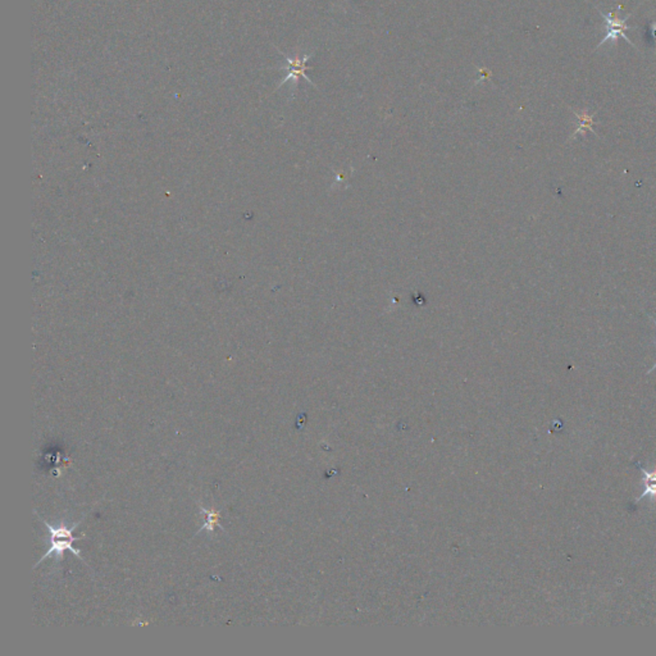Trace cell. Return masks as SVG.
I'll list each match as a JSON object with an SVG mask.
<instances>
[{
	"instance_id": "cell-5",
	"label": "cell",
	"mask_w": 656,
	"mask_h": 656,
	"mask_svg": "<svg viewBox=\"0 0 656 656\" xmlns=\"http://www.w3.org/2000/svg\"><path fill=\"white\" fill-rule=\"evenodd\" d=\"M201 512H203V515L206 517V521H204V526L201 527V530H199V532H201L203 530H208L209 532H215V530H216V526L217 527H219V528H222V530H225V528H223V527L219 524V518H221L219 513L216 512L215 509H210V510H208V509H204L203 506H201Z\"/></svg>"
},
{
	"instance_id": "cell-3",
	"label": "cell",
	"mask_w": 656,
	"mask_h": 656,
	"mask_svg": "<svg viewBox=\"0 0 656 656\" xmlns=\"http://www.w3.org/2000/svg\"><path fill=\"white\" fill-rule=\"evenodd\" d=\"M312 57H313V54L303 55V57H295L294 59L286 57V62H288L286 71H288V76L285 77V80H284L282 83H285V82L288 81V80H297L299 77H304L306 81L309 82L310 85H313V82L310 81L306 74V70H308V61H309Z\"/></svg>"
},
{
	"instance_id": "cell-1",
	"label": "cell",
	"mask_w": 656,
	"mask_h": 656,
	"mask_svg": "<svg viewBox=\"0 0 656 656\" xmlns=\"http://www.w3.org/2000/svg\"><path fill=\"white\" fill-rule=\"evenodd\" d=\"M43 521L46 523V528L49 530L50 548H49V550H48V553H46V555H44V557H41L40 561L37 563V566H35V568H37V566H39L40 563H41V560H44V559H46V557H52V555H57L58 559L63 557L64 551H66V550L71 551L73 555L80 557L82 561L86 564V561L83 560V557H82L81 554H80V551H79L77 548H74L72 546L73 541H77V539H81L82 537H83V535H82V536H79V537H74V536H72L73 530H74V528L79 526V523L73 524L71 528H66L64 526H61V527H58V528H54L53 526H50V523H48V521Z\"/></svg>"
},
{
	"instance_id": "cell-6",
	"label": "cell",
	"mask_w": 656,
	"mask_h": 656,
	"mask_svg": "<svg viewBox=\"0 0 656 656\" xmlns=\"http://www.w3.org/2000/svg\"><path fill=\"white\" fill-rule=\"evenodd\" d=\"M575 117L578 118V119H579V122H581V125H579V127H578V130L575 131V134H573V136H572V137H575V136L578 135V134H579L581 131H586L587 128H588V130H591V131H593V116H588V115H587L586 112H584V115H579V113H577V112H575Z\"/></svg>"
},
{
	"instance_id": "cell-4",
	"label": "cell",
	"mask_w": 656,
	"mask_h": 656,
	"mask_svg": "<svg viewBox=\"0 0 656 656\" xmlns=\"http://www.w3.org/2000/svg\"><path fill=\"white\" fill-rule=\"evenodd\" d=\"M635 464L637 466L638 469L642 473V486H644L642 494L636 500V503L642 500L644 497H650L651 503H654V500L656 499V468L654 470H647L638 461H636Z\"/></svg>"
},
{
	"instance_id": "cell-8",
	"label": "cell",
	"mask_w": 656,
	"mask_h": 656,
	"mask_svg": "<svg viewBox=\"0 0 656 656\" xmlns=\"http://www.w3.org/2000/svg\"><path fill=\"white\" fill-rule=\"evenodd\" d=\"M650 319H651V321H653V322H654V324H655V326H656V321H655V319H654V318H653V317H650Z\"/></svg>"
},
{
	"instance_id": "cell-7",
	"label": "cell",
	"mask_w": 656,
	"mask_h": 656,
	"mask_svg": "<svg viewBox=\"0 0 656 656\" xmlns=\"http://www.w3.org/2000/svg\"><path fill=\"white\" fill-rule=\"evenodd\" d=\"M655 369H656V363L655 364H654V366H653V368L650 369V370H648L647 373H651V372H653V370H655Z\"/></svg>"
},
{
	"instance_id": "cell-2",
	"label": "cell",
	"mask_w": 656,
	"mask_h": 656,
	"mask_svg": "<svg viewBox=\"0 0 656 656\" xmlns=\"http://www.w3.org/2000/svg\"><path fill=\"white\" fill-rule=\"evenodd\" d=\"M599 12H600V14H602V19H604V23H605V26H606L608 34L604 37V39L600 41V44L597 46V48L604 46V44L608 43L609 40L617 41L618 37H623L628 44H630L633 48H636V46H635V44L629 40V37L626 35V31H627V30L633 28L632 26H628V25L626 23V21L630 17V14H628L626 19H618V14L614 13V12H610V13H608V14H605L602 10H599Z\"/></svg>"
}]
</instances>
